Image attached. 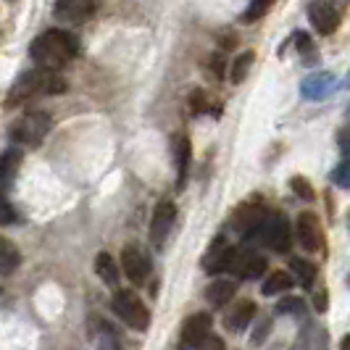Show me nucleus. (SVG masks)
<instances>
[{
	"mask_svg": "<svg viewBox=\"0 0 350 350\" xmlns=\"http://www.w3.org/2000/svg\"><path fill=\"white\" fill-rule=\"evenodd\" d=\"M77 51H79L77 48V40L69 32H64V29H51V32L40 35L32 42V48H29L32 58L37 61V66L48 71L66 66L71 58L77 55Z\"/></svg>",
	"mask_w": 350,
	"mask_h": 350,
	"instance_id": "f257e3e1",
	"label": "nucleus"
},
{
	"mask_svg": "<svg viewBox=\"0 0 350 350\" xmlns=\"http://www.w3.org/2000/svg\"><path fill=\"white\" fill-rule=\"evenodd\" d=\"M64 90H66V85H64V79L55 77V71L37 66V69L24 71L18 77L16 85L8 90L5 103L16 105V103H24V100H32L37 95H55V92H64Z\"/></svg>",
	"mask_w": 350,
	"mask_h": 350,
	"instance_id": "f03ea898",
	"label": "nucleus"
},
{
	"mask_svg": "<svg viewBox=\"0 0 350 350\" xmlns=\"http://www.w3.org/2000/svg\"><path fill=\"white\" fill-rule=\"evenodd\" d=\"M111 308L132 329H140L142 332V329L150 327V311L145 308V303L132 290H116L113 298H111Z\"/></svg>",
	"mask_w": 350,
	"mask_h": 350,
	"instance_id": "7ed1b4c3",
	"label": "nucleus"
},
{
	"mask_svg": "<svg viewBox=\"0 0 350 350\" xmlns=\"http://www.w3.org/2000/svg\"><path fill=\"white\" fill-rule=\"evenodd\" d=\"M258 237L263 245H269L274 253H287L290 245H293V234H290V221L280 216V213H269L266 221H263L258 232L253 234Z\"/></svg>",
	"mask_w": 350,
	"mask_h": 350,
	"instance_id": "20e7f679",
	"label": "nucleus"
},
{
	"mask_svg": "<svg viewBox=\"0 0 350 350\" xmlns=\"http://www.w3.org/2000/svg\"><path fill=\"white\" fill-rule=\"evenodd\" d=\"M51 132V119L45 113H27L21 116L14 126H11V140L21 142V145H40L45 140V135Z\"/></svg>",
	"mask_w": 350,
	"mask_h": 350,
	"instance_id": "39448f33",
	"label": "nucleus"
},
{
	"mask_svg": "<svg viewBox=\"0 0 350 350\" xmlns=\"http://www.w3.org/2000/svg\"><path fill=\"white\" fill-rule=\"evenodd\" d=\"M122 269L135 284H142L150 277V258L140 245H126L122 250Z\"/></svg>",
	"mask_w": 350,
	"mask_h": 350,
	"instance_id": "423d86ee",
	"label": "nucleus"
},
{
	"mask_svg": "<svg viewBox=\"0 0 350 350\" xmlns=\"http://www.w3.org/2000/svg\"><path fill=\"white\" fill-rule=\"evenodd\" d=\"M266 258H261L258 253L253 250H237L234 247V256H232V263H229V271L240 280H258L263 271H266Z\"/></svg>",
	"mask_w": 350,
	"mask_h": 350,
	"instance_id": "0eeeda50",
	"label": "nucleus"
},
{
	"mask_svg": "<svg viewBox=\"0 0 350 350\" xmlns=\"http://www.w3.org/2000/svg\"><path fill=\"white\" fill-rule=\"evenodd\" d=\"M174 219H176V206L172 200H161L153 211V221H150V243L156 247H161L166 243L169 232L174 227Z\"/></svg>",
	"mask_w": 350,
	"mask_h": 350,
	"instance_id": "6e6552de",
	"label": "nucleus"
},
{
	"mask_svg": "<svg viewBox=\"0 0 350 350\" xmlns=\"http://www.w3.org/2000/svg\"><path fill=\"white\" fill-rule=\"evenodd\" d=\"M266 216H269L266 206H261V203H245V206L237 208L234 219H232V227L237 229L240 234H245V237H253L258 232V227L266 221Z\"/></svg>",
	"mask_w": 350,
	"mask_h": 350,
	"instance_id": "1a4fd4ad",
	"label": "nucleus"
},
{
	"mask_svg": "<svg viewBox=\"0 0 350 350\" xmlns=\"http://www.w3.org/2000/svg\"><path fill=\"white\" fill-rule=\"evenodd\" d=\"M308 18H311V24H314L319 35H332L337 24H340V11L329 0H316L308 5Z\"/></svg>",
	"mask_w": 350,
	"mask_h": 350,
	"instance_id": "9d476101",
	"label": "nucleus"
},
{
	"mask_svg": "<svg viewBox=\"0 0 350 350\" xmlns=\"http://www.w3.org/2000/svg\"><path fill=\"white\" fill-rule=\"evenodd\" d=\"M232 256H234V247L227 243V237H216L208 250H206V256H203V269L208 274L227 271L229 263H232Z\"/></svg>",
	"mask_w": 350,
	"mask_h": 350,
	"instance_id": "9b49d317",
	"label": "nucleus"
},
{
	"mask_svg": "<svg viewBox=\"0 0 350 350\" xmlns=\"http://www.w3.org/2000/svg\"><path fill=\"white\" fill-rule=\"evenodd\" d=\"M53 14H55V18L79 24L95 14V0H55Z\"/></svg>",
	"mask_w": 350,
	"mask_h": 350,
	"instance_id": "f8f14e48",
	"label": "nucleus"
},
{
	"mask_svg": "<svg viewBox=\"0 0 350 350\" xmlns=\"http://www.w3.org/2000/svg\"><path fill=\"white\" fill-rule=\"evenodd\" d=\"M298 240L300 245L306 247V250H321L324 247V237H321V224H319V219H316L314 213H300L298 216Z\"/></svg>",
	"mask_w": 350,
	"mask_h": 350,
	"instance_id": "ddd939ff",
	"label": "nucleus"
},
{
	"mask_svg": "<svg viewBox=\"0 0 350 350\" xmlns=\"http://www.w3.org/2000/svg\"><path fill=\"white\" fill-rule=\"evenodd\" d=\"M211 334V316L208 314H193L185 327H182V345L185 348H198Z\"/></svg>",
	"mask_w": 350,
	"mask_h": 350,
	"instance_id": "4468645a",
	"label": "nucleus"
},
{
	"mask_svg": "<svg viewBox=\"0 0 350 350\" xmlns=\"http://www.w3.org/2000/svg\"><path fill=\"white\" fill-rule=\"evenodd\" d=\"M172 150H174V166H176V190H185V179H187V172H190V158H193L190 140H187L185 135H174V140H172Z\"/></svg>",
	"mask_w": 350,
	"mask_h": 350,
	"instance_id": "2eb2a0df",
	"label": "nucleus"
},
{
	"mask_svg": "<svg viewBox=\"0 0 350 350\" xmlns=\"http://www.w3.org/2000/svg\"><path fill=\"white\" fill-rule=\"evenodd\" d=\"M253 316H256V303L253 300H240L227 314L224 324H227V329H232V332H243V329H247V324L253 321Z\"/></svg>",
	"mask_w": 350,
	"mask_h": 350,
	"instance_id": "dca6fc26",
	"label": "nucleus"
},
{
	"mask_svg": "<svg viewBox=\"0 0 350 350\" xmlns=\"http://www.w3.org/2000/svg\"><path fill=\"white\" fill-rule=\"evenodd\" d=\"M234 293H237V284H234V282L216 280L208 290H206V300H208L213 308H224L229 300L234 298Z\"/></svg>",
	"mask_w": 350,
	"mask_h": 350,
	"instance_id": "f3484780",
	"label": "nucleus"
},
{
	"mask_svg": "<svg viewBox=\"0 0 350 350\" xmlns=\"http://www.w3.org/2000/svg\"><path fill=\"white\" fill-rule=\"evenodd\" d=\"M18 263H21L18 247L14 245L8 237H0V274H11V271H16Z\"/></svg>",
	"mask_w": 350,
	"mask_h": 350,
	"instance_id": "a211bd4d",
	"label": "nucleus"
},
{
	"mask_svg": "<svg viewBox=\"0 0 350 350\" xmlns=\"http://www.w3.org/2000/svg\"><path fill=\"white\" fill-rule=\"evenodd\" d=\"M18 166H21V150L16 148H8L3 156H0V182H8V179H14L18 172Z\"/></svg>",
	"mask_w": 350,
	"mask_h": 350,
	"instance_id": "6ab92c4d",
	"label": "nucleus"
},
{
	"mask_svg": "<svg viewBox=\"0 0 350 350\" xmlns=\"http://www.w3.org/2000/svg\"><path fill=\"white\" fill-rule=\"evenodd\" d=\"M293 277L287 271H271L269 280L263 282V295H280V293H287L293 287Z\"/></svg>",
	"mask_w": 350,
	"mask_h": 350,
	"instance_id": "aec40b11",
	"label": "nucleus"
},
{
	"mask_svg": "<svg viewBox=\"0 0 350 350\" xmlns=\"http://www.w3.org/2000/svg\"><path fill=\"white\" fill-rule=\"evenodd\" d=\"M290 269L295 271V277H298V282L306 287V290H311V284H314L316 280V266L311 261H306V258H298V256H293L290 258Z\"/></svg>",
	"mask_w": 350,
	"mask_h": 350,
	"instance_id": "412c9836",
	"label": "nucleus"
},
{
	"mask_svg": "<svg viewBox=\"0 0 350 350\" xmlns=\"http://www.w3.org/2000/svg\"><path fill=\"white\" fill-rule=\"evenodd\" d=\"M95 271H98V277H100L105 284H116V282H119V266H116V261H113L108 253H100V256L95 258Z\"/></svg>",
	"mask_w": 350,
	"mask_h": 350,
	"instance_id": "4be33fe9",
	"label": "nucleus"
},
{
	"mask_svg": "<svg viewBox=\"0 0 350 350\" xmlns=\"http://www.w3.org/2000/svg\"><path fill=\"white\" fill-rule=\"evenodd\" d=\"M274 3H277V0H250L245 8V14H243V21H245V24H253V21L263 18L269 11H271Z\"/></svg>",
	"mask_w": 350,
	"mask_h": 350,
	"instance_id": "5701e85b",
	"label": "nucleus"
},
{
	"mask_svg": "<svg viewBox=\"0 0 350 350\" xmlns=\"http://www.w3.org/2000/svg\"><path fill=\"white\" fill-rule=\"evenodd\" d=\"M253 53L247 51L243 53V55H237V61H234V66H232V82L234 85H240V82H245L247 71H250V66H253Z\"/></svg>",
	"mask_w": 350,
	"mask_h": 350,
	"instance_id": "b1692460",
	"label": "nucleus"
},
{
	"mask_svg": "<svg viewBox=\"0 0 350 350\" xmlns=\"http://www.w3.org/2000/svg\"><path fill=\"white\" fill-rule=\"evenodd\" d=\"M295 45H298V51L303 53L306 64H316V61H319V53H316V48L311 45V40L303 35V32H298V35H295Z\"/></svg>",
	"mask_w": 350,
	"mask_h": 350,
	"instance_id": "393cba45",
	"label": "nucleus"
},
{
	"mask_svg": "<svg viewBox=\"0 0 350 350\" xmlns=\"http://www.w3.org/2000/svg\"><path fill=\"white\" fill-rule=\"evenodd\" d=\"M277 311H280V314H303V311H306V303L300 298H284V300H280Z\"/></svg>",
	"mask_w": 350,
	"mask_h": 350,
	"instance_id": "a878e982",
	"label": "nucleus"
},
{
	"mask_svg": "<svg viewBox=\"0 0 350 350\" xmlns=\"http://www.w3.org/2000/svg\"><path fill=\"white\" fill-rule=\"evenodd\" d=\"M190 108H193V113H203L208 108V100H206V92L203 90H195L193 95H190Z\"/></svg>",
	"mask_w": 350,
	"mask_h": 350,
	"instance_id": "bb28decb",
	"label": "nucleus"
},
{
	"mask_svg": "<svg viewBox=\"0 0 350 350\" xmlns=\"http://www.w3.org/2000/svg\"><path fill=\"white\" fill-rule=\"evenodd\" d=\"M293 190H295V193H298L303 200H311V198H314V190H311V185H308L303 176H295V179H293Z\"/></svg>",
	"mask_w": 350,
	"mask_h": 350,
	"instance_id": "cd10ccee",
	"label": "nucleus"
},
{
	"mask_svg": "<svg viewBox=\"0 0 350 350\" xmlns=\"http://www.w3.org/2000/svg\"><path fill=\"white\" fill-rule=\"evenodd\" d=\"M332 182L334 185H340L342 190L348 187V161H342V163L332 172Z\"/></svg>",
	"mask_w": 350,
	"mask_h": 350,
	"instance_id": "c85d7f7f",
	"label": "nucleus"
},
{
	"mask_svg": "<svg viewBox=\"0 0 350 350\" xmlns=\"http://www.w3.org/2000/svg\"><path fill=\"white\" fill-rule=\"evenodd\" d=\"M14 219H16V213L11 208V203L5 198H0V224H11Z\"/></svg>",
	"mask_w": 350,
	"mask_h": 350,
	"instance_id": "c756f323",
	"label": "nucleus"
},
{
	"mask_svg": "<svg viewBox=\"0 0 350 350\" xmlns=\"http://www.w3.org/2000/svg\"><path fill=\"white\" fill-rule=\"evenodd\" d=\"M224 64H227V61H224L219 53L208 61V69L213 71V77H216V79H221V77H224Z\"/></svg>",
	"mask_w": 350,
	"mask_h": 350,
	"instance_id": "7c9ffc66",
	"label": "nucleus"
},
{
	"mask_svg": "<svg viewBox=\"0 0 350 350\" xmlns=\"http://www.w3.org/2000/svg\"><path fill=\"white\" fill-rule=\"evenodd\" d=\"M198 350H224V342L219 340V337H213V334H208L200 345H198Z\"/></svg>",
	"mask_w": 350,
	"mask_h": 350,
	"instance_id": "2f4dec72",
	"label": "nucleus"
},
{
	"mask_svg": "<svg viewBox=\"0 0 350 350\" xmlns=\"http://www.w3.org/2000/svg\"><path fill=\"white\" fill-rule=\"evenodd\" d=\"M98 350H122V345H119L113 337H103L100 345H98Z\"/></svg>",
	"mask_w": 350,
	"mask_h": 350,
	"instance_id": "473e14b6",
	"label": "nucleus"
},
{
	"mask_svg": "<svg viewBox=\"0 0 350 350\" xmlns=\"http://www.w3.org/2000/svg\"><path fill=\"white\" fill-rule=\"evenodd\" d=\"M266 332H269V321L258 324V329H256V334H253V342H256V345H261L263 337H266Z\"/></svg>",
	"mask_w": 350,
	"mask_h": 350,
	"instance_id": "72a5a7b5",
	"label": "nucleus"
},
{
	"mask_svg": "<svg viewBox=\"0 0 350 350\" xmlns=\"http://www.w3.org/2000/svg\"><path fill=\"white\" fill-rule=\"evenodd\" d=\"M316 308H319V311H324V308H327V293H324V290H319V293H316Z\"/></svg>",
	"mask_w": 350,
	"mask_h": 350,
	"instance_id": "f704fd0d",
	"label": "nucleus"
},
{
	"mask_svg": "<svg viewBox=\"0 0 350 350\" xmlns=\"http://www.w3.org/2000/svg\"><path fill=\"white\" fill-rule=\"evenodd\" d=\"M340 350H350V337H342V342H340Z\"/></svg>",
	"mask_w": 350,
	"mask_h": 350,
	"instance_id": "c9c22d12",
	"label": "nucleus"
}]
</instances>
